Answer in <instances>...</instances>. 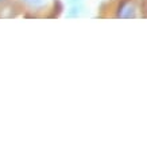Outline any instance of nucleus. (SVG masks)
<instances>
[{"label": "nucleus", "instance_id": "7ed1b4c3", "mask_svg": "<svg viewBox=\"0 0 147 147\" xmlns=\"http://www.w3.org/2000/svg\"><path fill=\"white\" fill-rule=\"evenodd\" d=\"M24 1L28 3L30 5H32V7H40L45 3V0H24Z\"/></svg>", "mask_w": 147, "mask_h": 147}, {"label": "nucleus", "instance_id": "f03ea898", "mask_svg": "<svg viewBox=\"0 0 147 147\" xmlns=\"http://www.w3.org/2000/svg\"><path fill=\"white\" fill-rule=\"evenodd\" d=\"M80 13H81V7L80 5H77V7H73V8L66 13V16L67 18H74V16H78Z\"/></svg>", "mask_w": 147, "mask_h": 147}, {"label": "nucleus", "instance_id": "f257e3e1", "mask_svg": "<svg viewBox=\"0 0 147 147\" xmlns=\"http://www.w3.org/2000/svg\"><path fill=\"white\" fill-rule=\"evenodd\" d=\"M138 9L139 7L134 0H127L119 7L116 16H119V18H136V16H140Z\"/></svg>", "mask_w": 147, "mask_h": 147}]
</instances>
